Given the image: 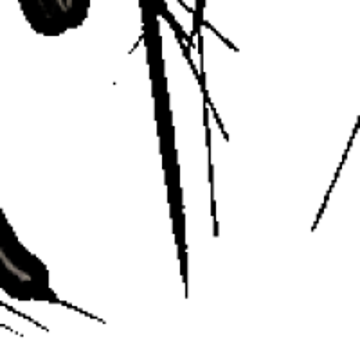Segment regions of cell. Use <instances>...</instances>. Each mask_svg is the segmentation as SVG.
<instances>
[{
  "mask_svg": "<svg viewBox=\"0 0 360 360\" xmlns=\"http://www.w3.org/2000/svg\"><path fill=\"white\" fill-rule=\"evenodd\" d=\"M0 292L18 303L67 307L51 283L47 263L29 250L8 218L0 189Z\"/></svg>",
  "mask_w": 360,
  "mask_h": 360,
  "instance_id": "7a4b0ae2",
  "label": "cell"
},
{
  "mask_svg": "<svg viewBox=\"0 0 360 360\" xmlns=\"http://www.w3.org/2000/svg\"><path fill=\"white\" fill-rule=\"evenodd\" d=\"M25 24L38 37L58 38L89 20L92 0H17Z\"/></svg>",
  "mask_w": 360,
  "mask_h": 360,
  "instance_id": "3957f363",
  "label": "cell"
},
{
  "mask_svg": "<svg viewBox=\"0 0 360 360\" xmlns=\"http://www.w3.org/2000/svg\"><path fill=\"white\" fill-rule=\"evenodd\" d=\"M143 22V41L146 51L148 72L152 83L153 105H155L157 137H159L160 160H162L164 186L168 191L169 218H172L173 238H175L176 259L180 263L182 279L188 283V242H186V209L184 191L180 180L179 150H176L175 119L169 98L168 74L162 53V34H160V15L155 11H141Z\"/></svg>",
  "mask_w": 360,
  "mask_h": 360,
  "instance_id": "6da1fadb",
  "label": "cell"
}]
</instances>
